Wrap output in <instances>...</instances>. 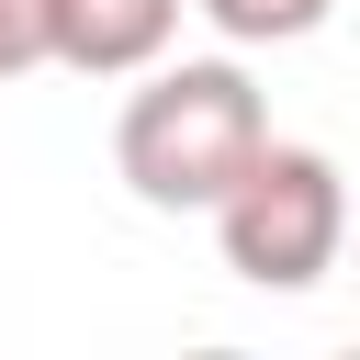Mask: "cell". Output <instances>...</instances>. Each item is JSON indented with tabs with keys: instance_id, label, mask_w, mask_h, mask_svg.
I'll list each match as a JSON object with an SVG mask.
<instances>
[{
	"instance_id": "1",
	"label": "cell",
	"mask_w": 360,
	"mask_h": 360,
	"mask_svg": "<svg viewBox=\"0 0 360 360\" xmlns=\"http://www.w3.org/2000/svg\"><path fill=\"white\" fill-rule=\"evenodd\" d=\"M259 146H270V101L236 56H180V68L158 56L146 90H124L112 112V169L146 214H214Z\"/></svg>"
},
{
	"instance_id": "3",
	"label": "cell",
	"mask_w": 360,
	"mask_h": 360,
	"mask_svg": "<svg viewBox=\"0 0 360 360\" xmlns=\"http://www.w3.org/2000/svg\"><path fill=\"white\" fill-rule=\"evenodd\" d=\"M191 0H56V68L79 79H146L180 45Z\"/></svg>"
},
{
	"instance_id": "5",
	"label": "cell",
	"mask_w": 360,
	"mask_h": 360,
	"mask_svg": "<svg viewBox=\"0 0 360 360\" xmlns=\"http://www.w3.org/2000/svg\"><path fill=\"white\" fill-rule=\"evenodd\" d=\"M56 68V0H0V79Z\"/></svg>"
},
{
	"instance_id": "6",
	"label": "cell",
	"mask_w": 360,
	"mask_h": 360,
	"mask_svg": "<svg viewBox=\"0 0 360 360\" xmlns=\"http://www.w3.org/2000/svg\"><path fill=\"white\" fill-rule=\"evenodd\" d=\"M349 281H360V248H349Z\"/></svg>"
},
{
	"instance_id": "2",
	"label": "cell",
	"mask_w": 360,
	"mask_h": 360,
	"mask_svg": "<svg viewBox=\"0 0 360 360\" xmlns=\"http://www.w3.org/2000/svg\"><path fill=\"white\" fill-rule=\"evenodd\" d=\"M214 259L248 292H315L349 259V169L326 146H259L248 180L214 202Z\"/></svg>"
},
{
	"instance_id": "4",
	"label": "cell",
	"mask_w": 360,
	"mask_h": 360,
	"mask_svg": "<svg viewBox=\"0 0 360 360\" xmlns=\"http://www.w3.org/2000/svg\"><path fill=\"white\" fill-rule=\"evenodd\" d=\"M225 45H304V34H326V11L338 0H191Z\"/></svg>"
}]
</instances>
